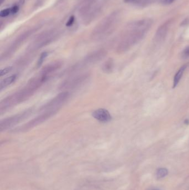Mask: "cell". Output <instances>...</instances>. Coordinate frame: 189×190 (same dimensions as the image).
Masks as SVG:
<instances>
[{"mask_svg":"<svg viewBox=\"0 0 189 190\" xmlns=\"http://www.w3.org/2000/svg\"><path fill=\"white\" fill-rule=\"evenodd\" d=\"M92 116L101 122H108L112 120V116L107 110L99 108L92 112Z\"/></svg>","mask_w":189,"mask_h":190,"instance_id":"cell-10","label":"cell"},{"mask_svg":"<svg viewBox=\"0 0 189 190\" xmlns=\"http://www.w3.org/2000/svg\"><path fill=\"white\" fill-rule=\"evenodd\" d=\"M175 1V0H164V2L165 4H170L173 3Z\"/></svg>","mask_w":189,"mask_h":190,"instance_id":"cell-23","label":"cell"},{"mask_svg":"<svg viewBox=\"0 0 189 190\" xmlns=\"http://www.w3.org/2000/svg\"><path fill=\"white\" fill-rule=\"evenodd\" d=\"M74 19H75L74 16H71L69 17V20L67 21V22L66 26H67V27H70V26H72V25L73 24L74 22Z\"/></svg>","mask_w":189,"mask_h":190,"instance_id":"cell-19","label":"cell"},{"mask_svg":"<svg viewBox=\"0 0 189 190\" xmlns=\"http://www.w3.org/2000/svg\"><path fill=\"white\" fill-rule=\"evenodd\" d=\"M69 97V93L67 91L60 93L46 103V105H43L40 110L42 112L53 111L57 112L62 106L66 102Z\"/></svg>","mask_w":189,"mask_h":190,"instance_id":"cell-3","label":"cell"},{"mask_svg":"<svg viewBox=\"0 0 189 190\" xmlns=\"http://www.w3.org/2000/svg\"><path fill=\"white\" fill-rule=\"evenodd\" d=\"M48 55V53L47 52H43L42 54L41 55V56L40 57L39 60H38V63H37V65H38V67H40L42 65V63H43V62L44 61V60L46 58V57Z\"/></svg>","mask_w":189,"mask_h":190,"instance_id":"cell-16","label":"cell"},{"mask_svg":"<svg viewBox=\"0 0 189 190\" xmlns=\"http://www.w3.org/2000/svg\"><path fill=\"white\" fill-rule=\"evenodd\" d=\"M56 112L53 111H47V112H43L41 115H38L31 121H28L27 123L19 127H17L14 130L13 132H24L31 129L35 127L36 126L41 125L44 122H45L48 119L51 118L52 116L56 114Z\"/></svg>","mask_w":189,"mask_h":190,"instance_id":"cell-5","label":"cell"},{"mask_svg":"<svg viewBox=\"0 0 189 190\" xmlns=\"http://www.w3.org/2000/svg\"><path fill=\"white\" fill-rule=\"evenodd\" d=\"M88 74H82L66 80L62 84V89H72L77 88L84 82L88 77Z\"/></svg>","mask_w":189,"mask_h":190,"instance_id":"cell-9","label":"cell"},{"mask_svg":"<svg viewBox=\"0 0 189 190\" xmlns=\"http://www.w3.org/2000/svg\"><path fill=\"white\" fill-rule=\"evenodd\" d=\"M106 55V52L103 50H97L93 52L88 56L86 57L84 60L81 62L79 64H77L73 68L74 71H76L78 69H80L82 67L93 65L97 62L101 61L103 59Z\"/></svg>","mask_w":189,"mask_h":190,"instance_id":"cell-8","label":"cell"},{"mask_svg":"<svg viewBox=\"0 0 189 190\" xmlns=\"http://www.w3.org/2000/svg\"><path fill=\"white\" fill-rule=\"evenodd\" d=\"M48 77L40 73L39 75L31 79L21 90L3 99L0 103L1 114L28 99L46 81Z\"/></svg>","mask_w":189,"mask_h":190,"instance_id":"cell-1","label":"cell"},{"mask_svg":"<svg viewBox=\"0 0 189 190\" xmlns=\"http://www.w3.org/2000/svg\"><path fill=\"white\" fill-rule=\"evenodd\" d=\"M115 18V14H113L112 15H110L101 21V22L95 27V28L93 31L92 34L93 38L96 39H99L105 36L113 25Z\"/></svg>","mask_w":189,"mask_h":190,"instance_id":"cell-4","label":"cell"},{"mask_svg":"<svg viewBox=\"0 0 189 190\" xmlns=\"http://www.w3.org/2000/svg\"><path fill=\"white\" fill-rule=\"evenodd\" d=\"M32 109H28L25 111L17 113L7 118L1 120L0 122V131L1 132L5 131L11 127L17 125L18 123L23 121L29 117L32 113Z\"/></svg>","mask_w":189,"mask_h":190,"instance_id":"cell-2","label":"cell"},{"mask_svg":"<svg viewBox=\"0 0 189 190\" xmlns=\"http://www.w3.org/2000/svg\"><path fill=\"white\" fill-rule=\"evenodd\" d=\"M16 75H12L10 77H7L2 80L0 83V90L2 91L3 89L10 86L13 82H14L16 79Z\"/></svg>","mask_w":189,"mask_h":190,"instance_id":"cell-13","label":"cell"},{"mask_svg":"<svg viewBox=\"0 0 189 190\" xmlns=\"http://www.w3.org/2000/svg\"><path fill=\"white\" fill-rule=\"evenodd\" d=\"M184 123H185L186 125H189V120H186L184 121Z\"/></svg>","mask_w":189,"mask_h":190,"instance_id":"cell-24","label":"cell"},{"mask_svg":"<svg viewBox=\"0 0 189 190\" xmlns=\"http://www.w3.org/2000/svg\"><path fill=\"white\" fill-rule=\"evenodd\" d=\"M113 67V62L112 59H109L105 62L102 67L103 71L105 73L111 72Z\"/></svg>","mask_w":189,"mask_h":190,"instance_id":"cell-14","label":"cell"},{"mask_svg":"<svg viewBox=\"0 0 189 190\" xmlns=\"http://www.w3.org/2000/svg\"><path fill=\"white\" fill-rule=\"evenodd\" d=\"M152 190H159V189H153Z\"/></svg>","mask_w":189,"mask_h":190,"instance_id":"cell-26","label":"cell"},{"mask_svg":"<svg viewBox=\"0 0 189 190\" xmlns=\"http://www.w3.org/2000/svg\"><path fill=\"white\" fill-rule=\"evenodd\" d=\"M11 14L10 9H6L0 12V16L1 17H5Z\"/></svg>","mask_w":189,"mask_h":190,"instance_id":"cell-17","label":"cell"},{"mask_svg":"<svg viewBox=\"0 0 189 190\" xmlns=\"http://www.w3.org/2000/svg\"><path fill=\"white\" fill-rule=\"evenodd\" d=\"M37 30V28H36L28 30L19 36L15 41L13 42V43L6 50V51L4 52V53L1 55V61L6 60L8 57H10L13 53H14V52L17 50V49L20 47V46L21 45V44L23 42V41H25L29 36L31 35L32 34H33Z\"/></svg>","mask_w":189,"mask_h":190,"instance_id":"cell-7","label":"cell"},{"mask_svg":"<svg viewBox=\"0 0 189 190\" xmlns=\"http://www.w3.org/2000/svg\"><path fill=\"white\" fill-rule=\"evenodd\" d=\"M56 37L55 31L45 32L38 36L35 41L28 47V50L30 51H35L39 48L45 46L49 44L54 40Z\"/></svg>","mask_w":189,"mask_h":190,"instance_id":"cell-6","label":"cell"},{"mask_svg":"<svg viewBox=\"0 0 189 190\" xmlns=\"http://www.w3.org/2000/svg\"><path fill=\"white\" fill-rule=\"evenodd\" d=\"M182 56L184 58H187L189 57V46L186 47L184 50L183 53H182Z\"/></svg>","mask_w":189,"mask_h":190,"instance_id":"cell-20","label":"cell"},{"mask_svg":"<svg viewBox=\"0 0 189 190\" xmlns=\"http://www.w3.org/2000/svg\"><path fill=\"white\" fill-rule=\"evenodd\" d=\"M61 63H59V62L48 64L41 70L40 73L41 74L48 77V75L51 74L52 72L56 71L57 70H58L59 67H61Z\"/></svg>","mask_w":189,"mask_h":190,"instance_id":"cell-11","label":"cell"},{"mask_svg":"<svg viewBox=\"0 0 189 190\" xmlns=\"http://www.w3.org/2000/svg\"><path fill=\"white\" fill-rule=\"evenodd\" d=\"M187 68V65H183L182 67H180L178 71L176 72V75H175L174 78V82H173V88H175L179 84V82L184 75V72Z\"/></svg>","mask_w":189,"mask_h":190,"instance_id":"cell-12","label":"cell"},{"mask_svg":"<svg viewBox=\"0 0 189 190\" xmlns=\"http://www.w3.org/2000/svg\"><path fill=\"white\" fill-rule=\"evenodd\" d=\"M168 174V171L165 168H160L157 170L156 176L159 179L163 178Z\"/></svg>","mask_w":189,"mask_h":190,"instance_id":"cell-15","label":"cell"},{"mask_svg":"<svg viewBox=\"0 0 189 190\" xmlns=\"http://www.w3.org/2000/svg\"><path fill=\"white\" fill-rule=\"evenodd\" d=\"M4 1H5V0H1V2H0L1 4H3V2H4Z\"/></svg>","mask_w":189,"mask_h":190,"instance_id":"cell-25","label":"cell"},{"mask_svg":"<svg viewBox=\"0 0 189 190\" xmlns=\"http://www.w3.org/2000/svg\"><path fill=\"white\" fill-rule=\"evenodd\" d=\"M19 6L18 5H15L13 6L12 7H11L10 9L11 13L12 14H15L16 13H17L19 11Z\"/></svg>","mask_w":189,"mask_h":190,"instance_id":"cell-21","label":"cell"},{"mask_svg":"<svg viewBox=\"0 0 189 190\" xmlns=\"http://www.w3.org/2000/svg\"><path fill=\"white\" fill-rule=\"evenodd\" d=\"M12 67H6L5 68L3 69V70H1V73H0V75H1V76H2L4 75H5L7 73H9L12 70Z\"/></svg>","mask_w":189,"mask_h":190,"instance_id":"cell-18","label":"cell"},{"mask_svg":"<svg viewBox=\"0 0 189 190\" xmlns=\"http://www.w3.org/2000/svg\"><path fill=\"white\" fill-rule=\"evenodd\" d=\"M138 0H124V2L126 3H133L136 4Z\"/></svg>","mask_w":189,"mask_h":190,"instance_id":"cell-22","label":"cell"}]
</instances>
